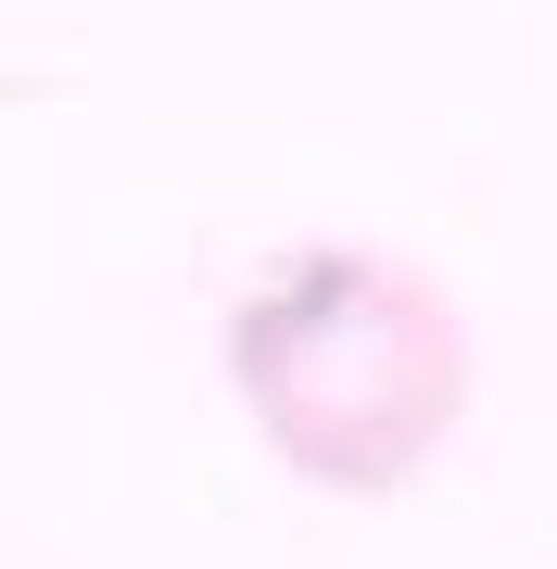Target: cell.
I'll use <instances>...</instances> for the list:
<instances>
[{
    "instance_id": "cell-1",
    "label": "cell",
    "mask_w": 557,
    "mask_h": 569,
    "mask_svg": "<svg viewBox=\"0 0 557 569\" xmlns=\"http://www.w3.org/2000/svg\"><path fill=\"white\" fill-rule=\"evenodd\" d=\"M228 392H241L253 443L291 481L342 493V507H392L481 392L469 317L431 266L380 241H305L228 305Z\"/></svg>"
}]
</instances>
